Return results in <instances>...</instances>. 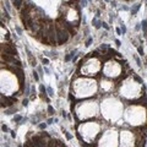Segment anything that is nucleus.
I'll return each instance as SVG.
<instances>
[{"mask_svg": "<svg viewBox=\"0 0 147 147\" xmlns=\"http://www.w3.org/2000/svg\"><path fill=\"white\" fill-rule=\"evenodd\" d=\"M98 131H99V125L96 123H87L85 125H81L80 127L81 137L88 144L93 141V139L97 136Z\"/></svg>", "mask_w": 147, "mask_h": 147, "instance_id": "obj_1", "label": "nucleus"}, {"mask_svg": "<svg viewBox=\"0 0 147 147\" xmlns=\"http://www.w3.org/2000/svg\"><path fill=\"white\" fill-rule=\"evenodd\" d=\"M33 77L36 81H38V75H37V72H33Z\"/></svg>", "mask_w": 147, "mask_h": 147, "instance_id": "obj_5", "label": "nucleus"}, {"mask_svg": "<svg viewBox=\"0 0 147 147\" xmlns=\"http://www.w3.org/2000/svg\"><path fill=\"white\" fill-rule=\"evenodd\" d=\"M3 130H4V131H7V127H6L5 125H3Z\"/></svg>", "mask_w": 147, "mask_h": 147, "instance_id": "obj_8", "label": "nucleus"}, {"mask_svg": "<svg viewBox=\"0 0 147 147\" xmlns=\"http://www.w3.org/2000/svg\"><path fill=\"white\" fill-rule=\"evenodd\" d=\"M39 127H40V129H45V124H40Z\"/></svg>", "mask_w": 147, "mask_h": 147, "instance_id": "obj_7", "label": "nucleus"}, {"mask_svg": "<svg viewBox=\"0 0 147 147\" xmlns=\"http://www.w3.org/2000/svg\"><path fill=\"white\" fill-rule=\"evenodd\" d=\"M43 64H45V65H47V64H48V59H43Z\"/></svg>", "mask_w": 147, "mask_h": 147, "instance_id": "obj_6", "label": "nucleus"}, {"mask_svg": "<svg viewBox=\"0 0 147 147\" xmlns=\"http://www.w3.org/2000/svg\"><path fill=\"white\" fill-rule=\"evenodd\" d=\"M134 135L130 131H121L120 134V147H134Z\"/></svg>", "mask_w": 147, "mask_h": 147, "instance_id": "obj_3", "label": "nucleus"}, {"mask_svg": "<svg viewBox=\"0 0 147 147\" xmlns=\"http://www.w3.org/2000/svg\"><path fill=\"white\" fill-rule=\"evenodd\" d=\"M104 72L107 76H118L119 72H120V66L114 61H109L104 67Z\"/></svg>", "mask_w": 147, "mask_h": 147, "instance_id": "obj_4", "label": "nucleus"}, {"mask_svg": "<svg viewBox=\"0 0 147 147\" xmlns=\"http://www.w3.org/2000/svg\"><path fill=\"white\" fill-rule=\"evenodd\" d=\"M99 147H118L115 131H107L99 141Z\"/></svg>", "mask_w": 147, "mask_h": 147, "instance_id": "obj_2", "label": "nucleus"}]
</instances>
